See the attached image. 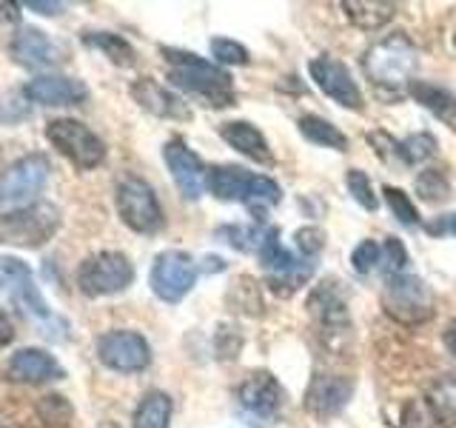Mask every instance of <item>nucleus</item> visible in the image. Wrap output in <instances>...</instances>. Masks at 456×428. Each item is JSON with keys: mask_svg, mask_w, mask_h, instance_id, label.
I'll return each instance as SVG.
<instances>
[{"mask_svg": "<svg viewBox=\"0 0 456 428\" xmlns=\"http://www.w3.org/2000/svg\"><path fill=\"white\" fill-rule=\"evenodd\" d=\"M453 49H456V32H453Z\"/></svg>", "mask_w": 456, "mask_h": 428, "instance_id": "09e8293b", "label": "nucleus"}, {"mask_svg": "<svg viewBox=\"0 0 456 428\" xmlns=\"http://www.w3.org/2000/svg\"><path fill=\"white\" fill-rule=\"evenodd\" d=\"M346 185H348V194H351L365 211H377V209H379V197L374 194V185H370V177L365 175L362 169H348V171H346Z\"/></svg>", "mask_w": 456, "mask_h": 428, "instance_id": "72a5a7b5", "label": "nucleus"}, {"mask_svg": "<svg viewBox=\"0 0 456 428\" xmlns=\"http://www.w3.org/2000/svg\"><path fill=\"white\" fill-rule=\"evenodd\" d=\"M40 414H43V420H52L54 425H63V423H69V417H71V406L66 403L63 397L52 394V397H43Z\"/></svg>", "mask_w": 456, "mask_h": 428, "instance_id": "79ce46f5", "label": "nucleus"}, {"mask_svg": "<svg viewBox=\"0 0 456 428\" xmlns=\"http://www.w3.org/2000/svg\"><path fill=\"white\" fill-rule=\"evenodd\" d=\"M220 137L232 146L234 152L246 154L248 160H254L256 166H274L277 157L271 152L265 135L248 120H232L220 126Z\"/></svg>", "mask_w": 456, "mask_h": 428, "instance_id": "aec40b11", "label": "nucleus"}, {"mask_svg": "<svg viewBox=\"0 0 456 428\" xmlns=\"http://www.w3.org/2000/svg\"><path fill=\"white\" fill-rule=\"evenodd\" d=\"M26 9H32L37 14H61L66 6L63 4H37V0H26Z\"/></svg>", "mask_w": 456, "mask_h": 428, "instance_id": "c03bdc74", "label": "nucleus"}, {"mask_svg": "<svg viewBox=\"0 0 456 428\" xmlns=\"http://www.w3.org/2000/svg\"><path fill=\"white\" fill-rule=\"evenodd\" d=\"M83 43L92 49H100L111 63H118V66H132L134 57H137L132 43L120 35H114V32H86Z\"/></svg>", "mask_w": 456, "mask_h": 428, "instance_id": "c85d7f7f", "label": "nucleus"}, {"mask_svg": "<svg viewBox=\"0 0 456 428\" xmlns=\"http://www.w3.org/2000/svg\"><path fill=\"white\" fill-rule=\"evenodd\" d=\"M197 275H200V268L189 251L168 249L154 257L149 283H151L154 297H160L163 303H180V300L194 289Z\"/></svg>", "mask_w": 456, "mask_h": 428, "instance_id": "9b49d317", "label": "nucleus"}, {"mask_svg": "<svg viewBox=\"0 0 456 428\" xmlns=\"http://www.w3.org/2000/svg\"><path fill=\"white\" fill-rule=\"evenodd\" d=\"M436 137L428 135V132H417L405 140H399V163L403 166H417V163H425L428 157L436 154Z\"/></svg>", "mask_w": 456, "mask_h": 428, "instance_id": "2f4dec72", "label": "nucleus"}, {"mask_svg": "<svg viewBox=\"0 0 456 428\" xmlns=\"http://www.w3.org/2000/svg\"><path fill=\"white\" fill-rule=\"evenodd\" d=\"M214 349H217V357L220 360H234L242 349V334L240 328L232 325V323H223L217 328V337H214Z\"/></svg>", "mask_w": 456, "mask_h": 428, "instance_id": "ea45409f", "label": "nucleus"}, {"mask_svg": "<svg viewBox=\"0 0 456 428\" xmlns=\"http://www.w3.org/2000/svg\"><path fill=\"white\" fill-rule=\"evenodd\" d=\"M114 203H118L120 220L137 235H157L166 223L160 200H157L151 185L140 177L120 180L118 192H114Z\"/></svg>", "mask_w": 456, "mask_h": 428, "instance_id": "6e6552de", "label": "nucleus"}, {"mask_svg": "<svg viewBox=\"0 0 456 428\" xmlns=\"http://www.w3.org/2000/svg\"><path fill=\"white\" fill-rule=\"evenodd\" d=\"M408 268V251L403 246L399 237H388L382 246V271L385 277H396V275H405Z\"/></svg>", "mask_w": 456, "mask_h": 428, "instance_id": "e433bc0d", "label": "nucleus"}, {"mask_svg": "<svg viewBox=\"0 0 456 428\" xmlns=\"http://www.w3.org/2000/svg\"><path fill=\"white\" fill-rule=\"evenodd\" d=\"M308 311L314 323H317L320 334L331 342L334 337H346L351 328V314H348V300L342 294L337 280H322L314 285L308 294Z\"/></svg>", "mask_w": 456, "mask_h": 428, "instance_id": "4468645a", "label": "nucleus"}, {"mask_svg": "<svg viewBox=\"0 0 456 428\" xmlns=\"http://www.w3.org/2000/svg\"><path fill=\"white\" fill-rule=\"evenodd\" d=\"M46 137L52 146L66 154L77 169H94L106 160V143L80 120L61 118L46 126Z\"/></svg>", "mask_w": 456, "mask_h": 428, "instance_id": "1a4fd4ad", "label": "nucleus"}, {"mask_svg": "<svg viewBox=\"0 0 456 428\" xmlns=\"http://www.w3.org/2000/svg\"><path fill=\"white\" fill-rule=\"evenodd\" d=\"M422 228L431 237H445V235H453L456 237V211L453 214H442V218H434L422 223Z\"/></svg>", "mask_w": 456, "mask_h": 428, "instance_id": "37998d69", "label": "nucleus"}, {"mask_svg": "<svg viewBox=\"0 0 456 428\" xmlns=\"http://www.w3.org/2000/svg\"><path fill=\"white\" fill-rule=\"evenodd\" d=\"M0 292L9 294V300L20 309V314L40 323L43 334H49L52 340H61L63 332H69L66 320L57 317V314L46 306V300L40 297L37 285L32 280V268H28L23 260H18V257L0 254Z\"/></svg>", "mask_w": 456, "mask_h": 428, "instance_id": "20e7f679", "label": "nucleus"}, {"mask_svg": "<svg viewBox=\"0 0 456 428\" xmlns=\"http://www.w3.org/2000/svg\"><path fill=\"white\" fill-rule=\"evenodd\" d=\"M97 357L111 371L134 374V371L149 368L151 349L142 334L128 332V328H118V332H106L97 340Z\"/></svg>", "mask_w": 456, "mask_h": 428, "instance_id": "f8f14e48", "label": "nucleus"}, {"mask_svg": "<svg viewBox=\"0 0 456 428\" xmlns=\"http://www.w3.org/2000/svg\"><path fill=\"white\" fill-rule=\"evenodd\" d=\"M308 75L314 83H317V89L325 97H331L337 106L351 109V111H362L365 97L360 92V86H356V80L351 78L348 66L339 63L337 57H328V54L314 57L308 63Z\"/></svg>", "mask_w": 456, "mask_h": 428, "instance_id": "ddd939ff", "label": "nucleus"}, {"mask_svg": "<svg viewBox=\"0 0 456 428\" xmlns=\"http://www.w3.org/2000/svg\"><path fill=\"white\" fill-rule=\"evenodd\" d=\"M382 309L391 320L403 325H422L434 317V292L417 275L385 277Z\"/></svg>", "mask_w": 456, "mask_h": 428, "instance_id": "39448f33", "label": "nucleus"}, {"mask_svg": "<svg viewBox=\"0 0 456 428\" xmlns=\"http://www.w3.org/2000/svg\"><path fill=\"white\" fill-rule=\"evenodd\" d=\"M445 346H448V351L456 357V320L448 325V332H445Z\"/></svg>", "mask_w": 456, "mask_h": 428, "instance_id": "de8ad7c7", "label": "nucleus"}, {"mask_svg": "<svg viewBox=\"0 0 456 428\" xmlns=\"http://www.w3.org/2000/svg\"><path fill=\"white\" fill-rule=\"evenodd\" d=\"M382 263V246H377L374 240H362L360 246L351 251V266L356 275H370Z\"/></svg>", "mask_w": 456, "mask_h": 428, "instance_id": "58836bf2", "label": "nucleus"}, {"mask_svg": "<svg viewBox=\"0 0 456 428\" xmlns=\"http://www.w3.org/2000/svg\"><path fill=\"white\" fill-rule=\"evenodd\" d=\"M422 399H425V406L431 408V414L442 428L456 425V374L434 377L431 383H428Z\"/></svg>", "mask_w": 456, "mask_h": 428, "instance_id": "b1692460", "label": "nucleus"}, {"mask_svg": "<svg viewBox=\"0 0 456 428\" xmlns=\"http://www.w3.org/2000/svg\"><path fill=\"white\" fill-rule=\"evenodd\" d=\"M23 95L40 106H80L89 89L75 80V78H63V75H40L35 80L26 83Z\"/></svg>", "mask_w": 456, "mask_h": 428, "instance_id": "a211bd4d", "label": "nucleus"}, {"mask_svg": "<svg viewBox=\"0 0 456 428\" xmlns=\"http://www.w3.org/2000/svg\"><path fill=\"white\" fill-rule=\"evenodd\" d=\"M294 243H297L299 254H303V260L314 263L320 257V251L325 249V232L320 226H303L294 232Z\"/></svg>", "mask_w": 456, "mask_h": 428, "instance_id": "c9c22d12", "label": "nucleus"}, {"mask_svg": "<svg viewBox=\"0 0 456 428\" xmlns=\"http://www.w3.org/2000/svg\"><path fill=\"white\" fill-rule=\"evenodd\" d=\"M408 95L417 100L419 106H425L434 118L445 120L448 126H456V97L445 86L428 83V80H413Z\"/></svg>", "mask_w": 456, "mask_h": 428, "instance_id": "5701e85b", "label": "nucleus"}, {"mask_svg": "<svg viewBox=\"0 0 456 428\" xmlns=\"http://www.w3.org/2000/svg\"><path fill=\"white\" fill-rule=\"evenodd\" d=\"M171 397L166 391H149L134 408V428H168Z\"/></svg>", "mask_w": 456, "mask_h": 428, "instance_id": "bb28decb", "label": "nucleus"}, {"mask_svg": "<svg viewBox=\"0 0 456 428\" xmlns=\"http://www.w3.org/2000/svg\"><path fill=\"white\" fill-rule=\"evenodd\" d=\"M413 192L422 200V203H431V206H439V203H448L453 197V189H451V180L442 169L431 166V169H422L417 180H413Z\"/></svg>", "mask_w": 456, "mask_h": 428, "instance_id": "cd10ccee", "label": "nucleus"}, {"mask_svg": "<svg viewBox=\"0 0 456 428\" xmlns=\"http://www.w3.org/2000/svg\"><path fill=\"white\" fill-rule=\"evenodd\" d=\"M134 280V266L120 251H97L77 268V289L86 297H109L126 292Z\"/></svg>", "mask_w": 456, "mask_h": 428, "instance_id": "0eeeda50", "label": "nucleus"}, {"mask_svg": "<svg viewBox=\"0 0 456 428\" xmlns=\"http://www.w3.org/2000/svg\"><path fill=\"white\" fill-rule=\"evenodd\" d=\"M354 394V380L342 374H314L305 389V408L317 420L337 417Z\"/></svg>", "mask_w": 456, "mask_h": 428, "instance_id": "dca6fc26", "label": "nucleus"}, {"mask_svg": "<svg viewBox=\"0 0 456 428\" xmlns=\"http://www.w3.org/2000/svg\"><path fill=\"white\" fill-rule=\"evenodd\" d=\"M240 406L260 420H274L282 408V385L271 371H251L237 389Z\"/></svg>", "mask_w": 456, "mask_h": 428, "instance_id": "f3484780", "label": "nucleus"}, {"mask_svg": "<svg viewBox=\"0 0 456 428\" xmlns=\"http://www.w3.org/2000/svg\"><path fill=\"white\" fill-rule=\"evenodd\" d=\"M163 160L171 171V180H175L177 192L185 200H200L206 192V177H208V169L200 160V154L191 152L180 137L168 140L163 146Z\"/></svg>", "mask_w": 456, "mask_h": 428, "instance_id": "2eb2a0df", "label": "nucleus"}, {"mask_svg": "<svg viewBox=\"0 0 456 428\" xmlns=\"http://www.w3.org/2000/svg\"><path fill=\"white\" fill-rule=\"evenodd\" d=\"M6 374L18 383H49V380H61L63 368L49 351L20 349L18 354H12V360L6 366Z\"/></svg>", "mask_w": 456, "mask_h": 428, "instance_id": "412c9836", "label": "nucleus"}, {"mask_svg": "<svg viewBox=\"0 0 456 428\" xmlns=\"http://www.w3.org/2000/svg\"><path fill=\"white\" fill-rule=\"evenodd\" d=\"M368 143H370V149L377 152V157L382 163L403 166V163H399V140H394L388 132H382V128H377V132H368Z\"/></svg>", "mask_w": 456, "mask_h": 428, "instance_id": "a19ab883", "label": "nucleus"}, {"mask_svg": "<svg viewBox=\"0 0 456 428\" xmlns=\"http://www.w3.org/2000/svg\"><path fill=\"white\" fill-rule=\"evenodd\" d=\"M342 12H346V18L354 26L365 29V32H374V29H382L385 23L394 21L396 4H388V0H346Z\"/></svg>", "mask_w": 456, "mask_h": 428, "instance_id": "393cba45", "label": "nucleus"}, {"mask_svg": "<svg viewBox=\"0 0 456 428\" xmlns=\"http://www.w3.org/2000/svg\"><path fill=\"white\" fill-rule=\"evenodd\" d=\"M49 180V160L46 154H26L14 160L4 175H0V209L9 206H32V200Z\"/></svg>", "mask_w": 456, "mask_h": 428, "instance_id": "9d476101", "label": "nucleus"}, {"mask_svg": "<svg viewBox=\"0 0 456 428\" xmlns=\"http://www.w3.org/2000/svg\"><path fill=\"white\" fill-rule=\"evenodd\" d=\"M12 57L18 63L28 69H40V66H52L57 61V46L35 26H23L18 35L12 37Z\"/></svg>", "mask_w": 456, "mask_h": 428, "instance_id": "4be33fe9", "label": "nucleus"}, {"mask_svg": "<svg viewBox=\"0 0 456 428\" xmlns=\"http://www.w3.org/2000/svg\"><path fill=\"white\" fill-rule=\"evenodd\" d=\"M417 69H419V49L405 32L385 35L382 40L370 43L362 54L365 78L374 83L379 92H388V95L408 92Z\"/></svg>", "mask_w": 456, "mask_h": 428, "instance_id": "f03ea898", "label": "nucleus"}, {"mask_svg": "<svg viewBox=\"0 0 456 428\" xmlns=\"http://www.w3.org/2000/svg\"><path fill=\"white\" fill-rule=\"evenodd\" d=\"M225 300H228V306H232V309H237L242 314H251V317L263 311L260 283H256L254 277H248V275H242V277H237L232 283V289H228Z\"/></svg>", "mask_w": 456, "mask_h": 428, "instance_id": "c756f323", "label": "nucleus"}, {"mask_svg": "<svg viewBox=\"0 0 456 428\" xmlns=\"http://www.w3.org/2000/svg\"><path fill=\"white\" fill-rule=\"evenodd\" d=\"M382 194H385V203H388L391 214H394V218H396L399 223H403L405 228H417V226H422V218H419L417 206H413L411 194H405L403 189H396V185H382Z\"/></svg>", "mask_w": 456, "mask_h": 428, "instance_id": "473e14b6", "label": "nucleus"}, {"mask_svg": "<svg viewBox=\"0 0 456 428\" xmlns=\"http://www.w3.org/2000/svg\"><path fill=\"white\" fill-rule=\"evenodd\" d=\"M206 189L223 200V203H242L254 220H265L268 209L280 206L282 189L277 180H271L268 175H254V171L242 166H211L206 177Z\"/></svg>", "mask_w": 456, "mask_h": 428, "instance_id": "7ed1b4c3", "label": "nucleus"}, {"mask_svg": "<svg viewBox=\"0 0 456 428\" xmlns=\"http://www.w3.org/2000/svg\"><path fill=\"white\" fill-rule=\"evenodd\" d=\"M132 97L137 103L151 111L154 118H166V120H191V109L183 97L175 92H168L166 86H160L151 78H140L132 83Z\"/></svg>", "mask_w": 456, "mask_h": 428, "instance_id": "6ab92c4d", "label": "nucleus"}, {"mask_svg": "<svg viewBox=\"0 0 456 428\" xmlns=\"http://www.w3.org/2000/svg\"><path fill=\"white\" fill-rule=\"evenodd\" d=\"M399 428H442L431 408L425 406V399H408L399 417Z\"/></svg>", "mask_w": 456, "mask_h": 428, "instance_id": "4c0bfd02", "label": "nucleus"}, {"mask_svg": "<svg viewBox=\"0 0 456 428\" xmlns=\"http://www.w3.org/2000/svg\"><path fill=\"white\" fill-rule=\"evenodd\" d=\"M297 128L308 143H314V146L334 149V152H348V137L339 132V126L320 118V114H303V118L297 120Z\"/></svg>", "mask_w": 456, "mask_h": 428, "instance_id": "a878e982", "label": "nucleus"}, {"mask_svg": "<svg viewBox=\"0 0 456 428\" xmlns=\"http://www.w3.org/2000/svg\"><path fill=\"white\" fill-rule=\"evenodd\" d=\"M61 228V211L54 203H32L6 211L0 218V243L18 249H37Z\"/></svg>", "mask_w": 456, "mask_h": 428, "instance_id": "423d86ee", "label": "nucleus"}, {"mask_svg": "<svg viewBox=\"0 0 456 428\" xmlns=\"http://www.w3.org/2000/svg\"><path fill=\"white\" fill-rule=\"evenodd\" d=\"M200 268L208 271V275H217V271H223V268H225V263H223V257H206L203 266H200Z\"/></svg>", "mask_w": 456, "mask_h": 428, "instance_id": "49530a36", "label": "nucleus"}, {"mask_svg": "<svg viewBox=\"0 0 456 428\" xmlns=\"http://www.w3.org/2000/svg\"><path fill=\"white\" fill-rule=\"evenodd\" d=\"M208 49H211L214 61L223 63V66H246L251 61L248 49L242 46V43L232 40V37H211Z\"/></svg>", "mask_w": 456, "mask_h": 428, "instance_id": "f704fd0d", "label": "nucleus"}, {"mask_svg": "<svg viewBox=\"0 0 456 428\" xmlns=\"http://www.w3.org/2000/svg\"><path fill=\"white\" fill-rule=\"evenodd\" d=\"M12 340H14V325H12V320L6 317V314L0 311V349L9 346Z\"/></svg>", "mask_w": 456, "mask_h": 428, "instance_id": "a18cd8bd", "label": "nucleus"}, {"mask_svg": "<svg viewBox=\"0 0 456 428\" xmlns=\"http://www.w3.org/2000/svg\"><path fill=\"white\" fill-rule=\"evenodd\" d=\"M160 54L168 63L171 86H177V89L200 97L211 109H228L237 103L232 75H228L223 66L211 63L194 52H183V49H171V46H163Z\"/></svg>", "mask_w": 456, "mask_h": 428, "instance_id": "f257e3e1", "label": "nucleus"}, {"mask_svg": "<svg viewBox=\"0 0 456 428\" xmlns=\"http://www.w3.org/2000/svg\"><path fill=\"white\" fill-rule=\"evenodd\" d=\"M214 235H217L223 243H228L232 249H237V251H254L256 254V249H260V240L265 235V228H260L256 223H251V226L234 223V226H220Z\"/></svg>", "mask_w": 456, "mask_h": 428, "instance_id": "7c9ffc66", "label": "nucleus"}]
</instances>
